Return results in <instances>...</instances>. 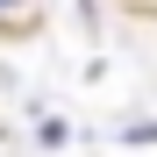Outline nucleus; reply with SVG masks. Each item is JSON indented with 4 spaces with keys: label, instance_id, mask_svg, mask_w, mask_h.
I'll return each mask as SVG.
<instances>
[{
    "label": "nucleus",
    "instance_id": "nucleus-1",
    "mask_svg": "<svg viewBox=\"0 0 157 157\" xmlns=\"http://www.w3.org/2000/svg\"><path fill=\"white\" fill-rule=\"evenodd\" d=\"M7 7H14V0H0V14H7Z\"/></svg>",
    "mask_w": 157,
    "mask_h": 157
}]
</instances>
